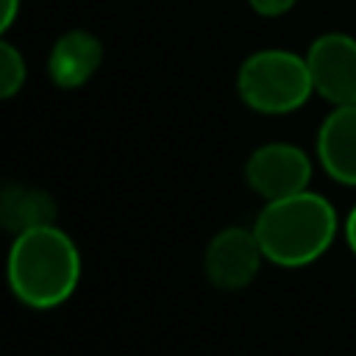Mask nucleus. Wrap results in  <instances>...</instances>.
Returning a JSON list of instances; mask_svg holds the SVG:
<instances>
[{
    "label": "nucleus",
    "mask_w": 356,
    "mask_h": 356,
    "mask_svg": "<svg viewBox=\"0 0 356 356\" xmlns=\"http://www.w3.org/2000/svg\"><path fill=\"white\" fill-rule=\"evenodd\" d=\"M295 3L298 0H248L250 11L259 14V17H264V19H275V17L289 14L295 8Z\"/></svg>",
    "instance_id": "9b49d317"
},
{
    "label": "nucleus",
    "mask_w": 356,
    "mask_h": 356,
    "mask_svg": "<svg viewBox=\"0 0 356 356\" xmlns=\"http://www.w3.org/2000/svg\"><path fill=\"white\" fill-rule=\"evenodd\" d=\"M317 159L345 186H356V103L334 106L317 128Z\"/></svg>",
    "instance_id": "6e6552de"
},
{
    "label": "nucleus",
    "mask_w": 356,
    "mask_h": 356,
    "mask_svg": "<svg viewBox=\"0 0 356 356\" xmlns=\"http://www.w3.org/2000/svg\"><path fill=\"white\" fill-rule=\"evenodd\" d=\"M28 81V64H25V56L22 50L3 39L0 42V97L3 100H11Z\"/></svg>",
    "instance_id": "9d476101"
},
{
    "label": "nucleus",
    "mask_w": 356,
    "mask_h": 356,
    "mask_svg": "<svg viewBox=\"0 0 356 356\" xmlns=\"http://www.w3.org/2000/svg\"><path fill=\"white\" fill-rule=\"evenodd\" d=\"M345 239H348V248L356 253V206L350 209V214L345 220Z\"/></svg>",
    "instance_id": "ddd939ff"
},
{
    "label": "nucleus",
    "mask_w": 356,
    "mask_h": 356,
    "mask_svg": "<svg viewBox=\"0 0 356 356\" xmlns=\"http://www.w3.org/2000/svg\"><path fill=\"white\" fill-rule=\"evenodd\" d=\"M312 178V159L303 147L289 142L259 145L245 161L248 186L264 200H278L303 192Z\"/></svg>",
    "instance_id": "39448f33"
},
{
    "label": "nucleus",
    "mask_w": 356,
    "mask_h": 356,
    "mask_svg": "<svg viewBox=\"0 0 356 356\" xmlns=\"http://www.w3.org/2000/svg\"><path fill=\"white\" fill-rule=\"evenodd\" d=\"M253 234L267 261L278 267H306L331 248L337 211L323 195L303 189L267 200L256 214Z\"/></svg>",
    "instance_id": "f257e3e1"
},
{
    "label": "nucleus",
    "mask_w": 356,
    "mask_h": 356,
    "mask_svg": "<svg viewBox=\"0 0 356 356\" xmlns=\"http://www.w3.org/2000/svg\"><path fill=\"white\" fill-rule=\"evenodd\" d=\"M78 278V248L56 222L14 236L8 250V286L19 303L53 309L75 292Z\"/></svg>",
    "instance_id": "f03ea898"
},
{
    "label": "nucleus",
    "mask_w": 356,
    "mask_h": 356,
    "mask_svg": "<svg viewBox=\"0 0 356 356\" xmlns=\"http://www.w3.org/2000/svg\"><path fill=\"white\" fill-rule=\"evenodd\" d=\"M314 95L331 106L356 103V36L345 31L320 33L303 53Z\"/></svg>",
    "instance_id": "20e7f679"
},
{
    "label": "nucleus",
    "mask_w": 356,
    "mask_h": 356,
    "mask_svg": "<svg viewBox=\"0 0 356 356\" xmlns=\"http://www.w3.org/2000/svg\"><path fill=\"white\" fill-rule=\"evenodd\" d=\"M261 261L264 253L253 228H242V225H228L217 231L206 245V256H203L209 284L222 292L245 289L256 278Z\"/></svg>",
    "instance_id": "423d86ee"
},
{
    "label": "nucleus",
    "mask_w": 356,
    "mask_h": 356,
    "mask_svg": "<svg viewBox=\"0 0 356 356\" xmlns=\"http://www.w3.org/2000/svg\"><path fill=\"white\" fill-rule=\"evenodd\" d=\"M236 95L256 114L298 111L314 95L306 56L284 47L253 50L236 70Z\"/></svg>",
    "instance_id": "7ed1b4c3"
},
{
    "label": "nucleus",
    "mask_w": 356,
    "mask_h": 356,
    "mask_svg": "<svg viewBox=\"0 0 356 356\" xmlns=\"http://www.w3.org/2000/svg\"><path fill=\"white\" fill-rule=\"evenodd\" d=\"M56 214H58V209H56L53 195L39 186L8 184L0 192V222L14 236L42 228V225H53Z\"/></svg>",
    "instance_id": "1a4fd4ad"
},
{
    "label": "nucleus",
    "mask_w": 356,
    "mask_h": 356,
    "mask_svg": "<svg viewBox=\"0 0 356 356\" xmlns=\"http://www.w3.org/2000/svg\"><path fill=\"white\" fill-rule=\"evenodd\" d=\"M22 11V0H0V31L8 33Z\"/></svg>",
    "instance_id": "f8f14e48"
},
{
    "label": "nucleus",
    "mask_w": 356,
    "mask_h": 356,
    "mask_svg": "<svg viewBox=\"0 0 356 356\" xmlns=\"http://www.w3.org/2000/svg\"><path fill=\"white\" fill-rule=\"evenodd\" d=\"M103 64V42L86 28H70L56 36L47 53V75L58 89H81Z\"/></svg>",
    "instance_id": "0eeeda50"
}]
</instances>
